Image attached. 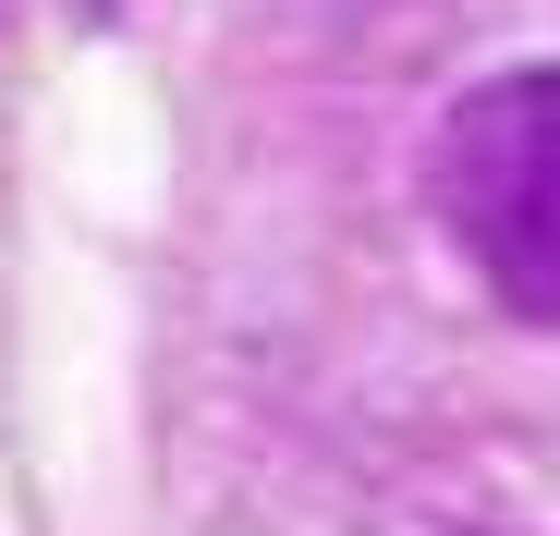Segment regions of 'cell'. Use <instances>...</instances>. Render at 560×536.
<instances>
[{
  "mask_svg": "<svg viewBox=\"0 0 560 536\" xmlns=\"http://www.w3.org/2000/svg\"><path fill=\"white\" fill-rule=\"evenodd\" d=\"M439 220L512 317H560V61L500 73L439 135Z\"/></svg>",
  "mask_w": 560,
  "mask_h": 536,
  "instance_id": "6da1fadb",
  "label": "cell"
}]
</instances>
